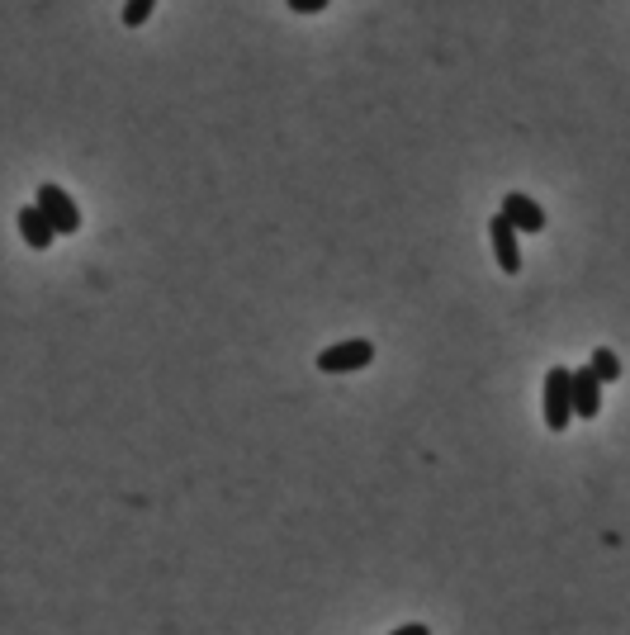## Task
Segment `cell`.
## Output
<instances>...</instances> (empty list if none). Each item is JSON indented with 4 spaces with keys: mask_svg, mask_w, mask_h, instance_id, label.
Listing matches in <instances>:
<instances>
[{
    "mask_svg": "<svg viewBox=\"0 0 630 635\" xmlns=\"http://www.w3.org/2000/svg\"><path fill=\"white\" fill-rule=\"evenodd\" d=\"M540 413H545V427H550V432H569V418H578L574 413V370H569V365H550V370H545Z\"/></svg>",
    "mask_w": 630,
    "mask_h": 635,
    "instance_id": "obj_1",
    "label": "cell"
},
{
    "mask_svg": "<svg viewBox=\"0 0 630 635\" xmlns=\"http://www.w3.org/2000/svg\"><path fill=\"white\" fill-rule=\"evenodd\" d=\"M365 365H375V342H370V337L332 342L327 351H318V370H323V375H356Z\"/></svg>",
    "mask_w": 630,
    "mask_h": 635,
    "instance_id": "obj_2",
    "label": "cell"
},
{
    "mask_svg": "<svg viewBox=\"0 0 630 635\" xmlns=\"http://www.w3.org/2000/svg\"><path fill=\"white\" fill-rule=\"evenodd\" d=\"M34 204L48 214V223H53L57 233H76V228H81V209H76V200L62 190V185L43 181V185H38V200Z\"/></svg>",
    "mask_w": 630,
    "mask_h": 635,
    "instance_id": "obj_3",
    "label": "cell"
},
{
    "mask_svg": "<svg viewBox=\"0 0 630 635\" xmlns=\"http://www.w3.org/2000/svg\"><path fill=\"white\" fill-rule=\"evenodd\" d=\"M488 237H493L498 271H503V275H522V233L507 223V214H493V218H488Z\"/></svg>",
    "mask_w": 630,
    "mask_h": 635,
    "instance_id": "obj_4",
    "label": "cell"
},
{
    "mask_svg": "<svg viewBox=\"0 0 630 635\" xmlns=\"http://www.w3.org/2000/svg\"><path fill=\"white\" fill-rule=\"evenodd\" d=\"M498 214H507V223L517 228L522 237H536L545 233V209H540L531 195H522V190H512V195H503V204H498Z\"/></svg>",
    "mask_w": 630,
    "mask_h": 635,
    "instance_id": "obj_5",
    "label": "cell"
},
{
    "mask_svg": "<svg viewBox=\"0 0 630 635\" xmlns=\"http://www.w3.org/2000/svg\"><path fill=\"white\" fill-rule=\"evenodd\" d=\"M574 413L583 422H593L602 413V380L593 375V365H578L574 370Z\"/></svg>",
    "mask_w": 630,
    "mask_h": 635,
    "instance_id": "obj_6",
    "label": "cell"
},
{
    "mask_svg": "<svg viewBox=\"0 0 630 635\" xmlns=\"http://www.w3.org/2000/svg\"><path fill=\"white\" fill-rule=\"evenodd\" d=\"M15 223H19V233H24V242H29L34 252H48V247L57 242V228L48 223V214H43L38 204H24Z\"/></svg>",
    "mask_w": 630,
    "mask_h": 635,
    "instance_id": "obj_7",
    "label": "cell"
},
{
    "mask_svg": "<svg viewBox=\"0 0 630 635\" xmlns=\"http://www.w3.org/2000/svg\"><path fill=\"white\" fill-rule=\"evenodd\" d=\"M588 365H593V375H597L602 384H616V380H621V356H616L612 346H597L593 361H588Z\"/></svg>",
    "mask_w": 630,
    "mask_h": 635,
    "instance_id": "obj_8",
    "label": "cell"
},
{
    "mask_svg": "<svg viewBox=\"0 0 630 635\" xmlns=\"http://www.w3.org/2000/svg\"><path fill=\"white\" fill-rule=\"evenodd\" d=\"M152 10H157V0H124V10H119V19H124L128 29H143L147 19H152Z\"/></svg>",
    "mask_w": 630,
    "mask_h": 635,
    "instance_id": "obj_9",
    "label": "cell"
},
{
    "mask_svg": "<svg viewBox=\"0 0 630 635\" xmlns=\"http://www.w3.org/2000/svg\"><path fill=\"white\" fill-rule=\"evenodd\" d=\"M285 5L294 10V15H323L332 0H285Z\"/></svg>",
    "mask_w": 630,
    "mask_h": 635,
    "instance_id": "obj_10",
    "label": "cell"
},
{
    "mask_svg": "<svg viewBox=\"0 0 630 635\" xmlns=\"http://www.w3.org/2000/svg\"><path fill=\"white\" fill-rule=\"evenodd\" d=\"M389 635H432L422 621H408V626H398V631H389Z\"/></svg>",
    "mask_w": 630,
    "mask_h": 635,
    "instance_id": "obj_11",
    "label": "cell"
}]
</instances>
